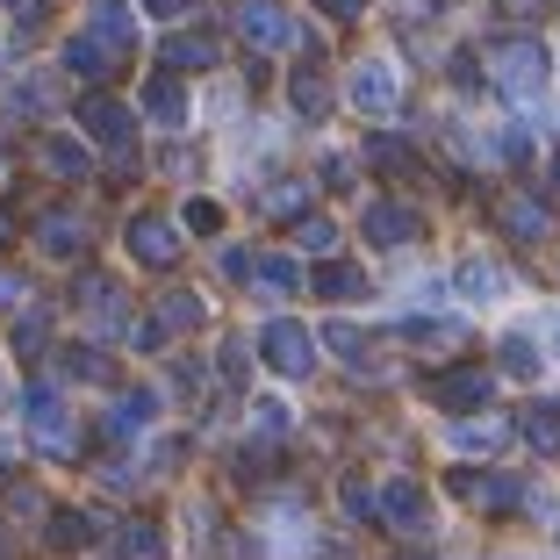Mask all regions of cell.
I'll return each mask as SVG.
<instances>
[{"label": "cell", "mask_w": 560, "mask_h": 560, "mask_svg": "<svg viewBox=\"0 0 560 560\" xmlns=\"http://www.w3.org/2000/svg\"><path fill=\"white\" fill-rule=\"evenodd\" d=\"M489 72L517 108H532V101L546 94V80H553V58H546V44H532V36H511V44L489 50Z\"/></svg>", "instance_id": "1"}, {"label": "cell", "mask_w": 560, "mask_h": 560, "mask_svg": "<svg viewBox=\"0 0 560 560\" xmlns=\"http://www.w3.org/2000/svg\"><path fill=\"white\" fill-rule=\"evenodd\" d=\"M237 30H245L252 50H295V44H316L310 30H295V15H288L280 0H245V8H237Z\"/></svg>", "instance_id": "2"}, {"label": "cell", "mask_w": 560, "mask_h": 560, "mask_svg": "<svg viewBox=\"0 0 560 560\" xmlns=\"http://www.w3.org/2000/svg\"><path fill=\"white\" fill-rule=\"evenodd\" d=\"M259 346H266V360H273V374H288V381H310L316 374V338L302 324H288V316L259 330Z\"/></svg>", "instance_id": "3"}, {"label": "cell", "mask_w": 560, "mask_h": 560, "mask_svg": "<svg viewBox=\"0 0 560 560\" xmlns=\"http://www.w3.org/2000/svg\"><path fill=\"white\" fill-rule=\"evenodd\" d=\"M22 410H30L36 445H44V453H58V460H72V410L58 402V388H44V381H36L30 396H22Z\"/></svg>", "instance_id": "4"}, {"label": "cell", "mask_w": 560, "mask_h": 560, "mask_svg": "<svg viewBox=\"0 0 560 560\" xmlns=\"http://www.w3.org/2000/svg\"><path fill=\"white\" fill-rule=\"evenodd\" d=\"M396 101H402V80H396L388 58L352 66V108H360V116H396Z\"/></svg>", "instance_id": "5"}, {"label": "cell", "mask_w": 560, "mask_h": 560, "mask_svg": "<svg viewBox=\"0 0 560 560\" xmlns=\"http://www.w3.org/2000/svg\"><path fill=\"white\" fill-rule=\"evenodd\" d=\"M453 495H467V503H481V511H525V481L511 475H453Z\"/></svg>", "instance_id": "6"}, {"label": "cell", "mask_w": 560, "mask_h": 560, "mask_svg": "<svg viewBox=\"0 0 560 560\" xmlns=\"http://www.w3.org/2000/svg\"><path fill=\"white\" fill-rule=\"evenodd\" d=\"M381 517L396 532H431V495H424V481H388L381 489Z\"/></svg>", "instance_id": "7"}, {"label": "cell", "mask_w": 560, "mask_h": 560, "mask_svg": "<svg viewBox=\"0 0 560 560\" xmlns=\"http://www.w3.org/2000/svg\"><path fill=\"white\" fill-rule=\"evenodd\" d=\"M130 252L144 266H173V252H180V223H165V215H130Z\"/></svg>", "instance_id": "8"}, {"label": "cell", "mask_w": 560, "mask_h": 560, "mask_svg": "<svg viewBox=\"0 0 560 560\" xmlns=\"http://www.w3.org/2000/svg\"><path fill=\"white\" fill-rule=\"evenodd\" d=\"M431 396L453 402V410H481V402L495 396V374H489V366H453V374H445Z\"/></svg>", "instance_id": "9"}, {"label": "cell", "mask_w": 560, "mask_h": 560, "mask_svg": "<svg viewBox=\"0 0 560 560\" xmlns=\"http://www.w3.org/2000/svg\"><path fill=\"white\" fill-rule=\"evenodd\" d=\"M252 295H266V302H288V295H302V259H288V252H259Z\"/></svg>", "instance_id": "10"}, {"label": "cell", "mask_w": 560, "mask_h": 560, "mask_svg": "<svg viewBox=\"0 0 560 560\" xmlns=\"http://www.w3.org/2000/svg\"><path fill=\"white\" fill-rule=\"evenodd\" d=\"M453 288H460V302H475V310H489V302L511 295V280H503L495 259H460V280H453Z\"/></svg>", "instance_id": "11"}, {"label": "cell", "mask_w": 560, "mask_h": 560, "mask_svg": "<svg viewBox=\"0 0 560 560\" xmlns=\"http://www.w3.org/2000/svg\"><path fill=\"white\" fill-rule=\"evenodd\" d=\"M144 116L159 122V130H180V122H187V86L173 80V72L144 80Z\"/></svg>", "instance_id": "12"}, {"label": "cell", "mask_w": 560, "mask_h": 560, "mask_svg": "<svg viewBox=\"0 0 560 560\" xmlns=\"http://www.w3.org/2000/svg\"><path fill=\"white\" fill-rule=\"evenodd\" d=\"M151 417H159V396H151V388H130V396H116V410L101 417V431H108V439H137Z\"/></svg>", "instance_id": "13"}, {"label": "cell", "mask_w": 560, "mask_h": 560, "mask_svg": "<svg viewBox=\"0 0 560 560\" xmlns=\"http://www.w3.org/2000/svg\"><path fill=\"white\" fill-rule=\"evenodd\" d=\"M86 22H94V36L108 50L137 44V15H130V0H86Z\"/></svg>", "instance_id": "14"}, {"label": "cell", "mask_w": 560, "mask_h": 560, "mask_svg": "<svg viewBox=\"0 0 560 560\" xmlns=\"http://www.w3.org/2000/svg\"><path fill=\"white\" fill-rule=\"evenodd\" d=\"M80 122H86V137H101V144H130V108H122V101H108V94L86 101Z\"/></svg>", "instance_id": "15"}, {"label": "cell", "mask_w": 560, "mask_h": 560, "mask_svg": "<svg viewBox=\"0 0 560 560\" xmlns=\"http://www.w3.org/2000/svg\"><path fill=\"white\" fill-rule=\"evenodd\" d=\"M366 237L396 252V245H410V237H417V215L396 209V201H374V209H366Z\"/></svg>", "instance_id": "16"}, {"label": "cell", "mask_w": 560, "mask_h": 560, "mask_svg": "<svg viewBox=\"0 0 560 560\" xmlns=\"http://www.w3.org/2000/svg\"><path fill=\"white\" fill-rule=\"evenodd\" d=\"M36 237H44V252H58V259H72V252H86V223L66 209H50L44 223H36Z\"/></svg>", "instance_id": "17"}, {"label": "cell", "mask_w": 560, "mask_h": 560, "mask_svg": "<svg viewBox=\"0 0 560 560\" xmlns=\"http://www.w3.org/2000/svg\"><path fill=\"white\" fill-rule=\"evenodd\" d=\"M36 159H44L50 180H80V173H86V144H80V137H44Z\"/></svg>", "instance_id": "18"}, {"label": "cell", "mask_w": 560, "mask_h": 560, "mask_svg": "<svg viewBox=\"0 0 560 560\" xmlns=\"http://www.w3.org/2000/svg\"><path fill=\"white\" fill-rule=\"evenodd\" d=\"M116 553L122 560H165V532L151 525V517H130V525L116 532Z\"/></svg>", "instance_id": "19"}, {"label": "cell", "mask_w": 560, "mask_h": 560, "mask_svg": "<svg viewBox=\"0 0 560 560\" xmlns=\"http://www.w3.org/2000/svg\"><path fill=\"white\" fill-rule=\"evenodd\" d=\"M108 58H116V50L101 44L94 30H86V36H72V44H66V72H80V80H101V72H108Z\"/></svg>", "instance_id": "20"}, {"label": "cell", "mask_w": 560, "mask_h": 560, "mask_svg": "<svg viewBox=\"0 0 560 560\" xmlns=\"http://www.w3.org/2000/svg\"><path fill=\"white\" fill-rule=\"evenodd\" d=\"M495 366H503L511 381H532V374H539V346H532L525 330H503V352H495Z\"/></svg>", "instance_id": "21"}, {"label": "cell", "mask_w": 560, "mask_h": 560, "mask_svg": "<svg viewBox=\"0 0 560 560\" xmlns=\"http://www.w3.org/2000/svg\"><path fill=\"white\" fill-rule=\"evenodd\" d=\"M44 539H50V553H80V546L94 539V517H86V511H58Z\"/></svg>", "instance_id": "22"}, {"label": "cell", "mask_w": 560, "mask_h": 560, "mask_svg": "<svg viewBox=\"0 0 560 560\" xmlns=\"http://www.w3.org/2000/svg\"><path fill=\"white\" fill-rule=\"evenodd\" d=\"M201 66H215L209 36H173V44H165V72H201Z\"/></svg>", "instance_id": "23"}, {"label": "cell", "mask_w": 560, "mask_h": 560, "mask_svg": "<svg viewBox=\"0 0 560 560\" xmlns=\"http://www.w3.org/2000/svg\"><path fill=\"white\" fill-rule=\"evenodd\" d=\"M503 223H511V237H525V245H539V237L553 231V223H546V209H539V201H525V195L503 209Z\"/></svg>", "instance_id": "24"}, {"label": "cell", "mask_w": 560, "mask_h": 560, "mask_svg": "<svg viewBox=\"0 0 560 560\" xmlns=\"http://www.w3.org/2000/svg\"><path fill=\"white\" fill-rule=\"evenodd\" d=\"M288 101H295V116H302V122H324V108H330V94H324V80H316V72H295Z\"/></svg>", "instance_id": "25"}, {"label": "cell", "mask_w": 560, "mask_h": 560, "mask_svg": "<svg viewBox=\"0 0 560 560\" xmlns=\"http://www.w3.org/2000/svg\"><path fill=\"white\" fill-rule=\"evenodd\" d=\"M201 324V295H187V288H173V295L159 302V330H195Z\"/></svg>", "instance_id": "26"}, {"label": "cell", "mask_w": 560, "mask_h": 560, "mask_svg": "<svg viewBox=\"0 0 560 560\" xmlns=\"http://www.w3.org/2000/svg\"><path fill=\"white\" fill-rule=\"evenodd\" d=\"M503 439H511V424H495V417H481V424H460V431H453V445H460V453H495Z\"/></svg>", "instance_id": "27"}, {"label": "cell", "mask_w": 560, "mask_h": 560, "mask_svg": "<svg viewBox=\"0 0 560 560\" xmlns=\"http://www.w3.org/2000/svg\"><path fill=\"white\" fill-rule=\"evenodd\" d=\"M525 439L539 445V453H560V402H539V410L525 417Z\"/></svg>", "instance_id": "28"}, {"label": "cell", "mask_w": 560, "mask_h": 560, "mask_svg": "<svg viewBox=\"0 0 560 560\" xmlns=\"http://www.w3.org/2000/svg\"><path fill=\"white\" fill-rule=\"evenodd\" d=\"M330 302H352V295H366V273L360 266H324V280H316Z\"/></svg>", "instance_id": "29"}, {"label": "cell", "mask_w": 560, "mask_h": 560, "mask_svg": "<svg viewBox=\"0 0 560 560\" xmlns=\"http://www.w3.org/2000/svg\"><path fill=\"white\" fill-rule=\"evenodd\" d=\"M223 381H231V388H245V381H252V346H245V338L223 346Z\"/></svg>", "instance_id": "30"}, {"label": "cell", "mask_w": 560, "mask_h": 560, "mask_svg": "<svg viewBox=\"0 0 560 560\" xmlns=\"http://www.w3.org/2000/svg\"><path fill=\"white\" fill-rule=\"evenodd\" d=\"M66 374H80V381H108V360H101L94 346H72V352H66Z\"/></svg>", "instance_id": "31"}, {"label": "cell", "mask_w": 560, "mask_h": 560, "mask_svg": "<svg viewBox=\"0 0 560 560\" xmlns=\"http://www.w3.org/2000/svg\"><path fill=\"white\" fill-rule=\"evenodd\" d=\"M187 231H195V237H215V231H223V209H215V201H187Z\"/></svg>", "instance_id": "32"}, {"label": "cell", "mask_w": 560, "mask_h": 560, "mask_svg": "<svg viewBox=\"0 0 560 560\" xmlns=\"http://www.w3.org/2000/svg\"><path fill=\"white\" fill-rule=\"evenodd\" d=\"M346 517H360V525H374V517H381V503H374L366 481H346Z\"/></svg>", "instance_id": "33"}, {"label": "cell", "mask_w": 560, "mask_h": 560, "mask_svg": "<svg viewBox=\"0 0 560 560\" xmlns=\"http://www.w3.org/2000/svg\"><path fill=\"white\" fill-rule=\"evenodd\" d=\"M338 245V231H330L324 215H310V223H302V252H330Z\"/></svg>", "instance_id": "34"}, {"label": "cell", "mask_w": 560, "mask_h": 560, "mask_svg": "<svg viewBox=\"0 0 560 560\" xmlns=\"http://www.w3.org/2000/svg\"><path fill=\"white\" fill-rule=\"evenodd\" d=\"M330 352H346V360H360V352H366V338H360V330H346V324H330Z\"/></svg>", "instance_id": "35"}, {"label": "cell", "mask_w": 560, "mask_h": 560, "mask_svg": "<svg viewBox=\"0 0 560 560\" xmlns=\"http://www.w3.org/2000/svg\"><path fill=\"white\" fill-rule=\"evenodd\" d=\"M374 165H410V144H402V137H381V144H374Z\"/></svg>", "instance_id": "36"}, {"label": "cell", "mask_w": 560, "mask_h": 560, "mask_svg": "<svg viewBox=\"0 0 560 560\" xmlns=\"http://www.w3.org/2000/svg\"><path fill=\"white\" fill-rule=\"evenodd\" d=\"M316 8H324V15H338V22H352L366 8V0H316Z\"/></svg>", "instance_id": "37"}, {"label": "cell", "mask_w": 560, "mask_h": 560, "mask_svg": "<svg viewBox=\"0 0 560 560\" xmlns=\"http://www.w3.org/2000/svg\"><path fill=\"white\" fill-rule=\"evenodd\" d=\"M22 302V273H0V310H15Z\"/></svg>", "instance_id": "38"}, {"label": "cell", "mask_w": 560, "mask_h": 560, "mask_svg": "<svg viewBox=\"0 0 560 560\" xmlns=\"http://www.w3.org/2000/svg\"><path fill=\"white\" fill-rule=\"evenodd\" d=\"M144 8H151V15H180L187 0H144Z\"/></svg>", "instance_id": "39"}, {"label": "cell", "mask_w": 560, "mask_h": 560, "mask_svg": "<svg viewBox=\"0 0 560 560\" xmlns=\"http://www.w3.org/2000/svg\"><path fill=\"white\" fill-rule=\"evenodd\" d=\"M8 237H15V223H8V209H0V245H8Z\"/></svg>", "instance_id": "40"}, {"label": "cell", "mask_w": 560, "mask_h": 560, "mask_svg": "<svg viewBox=\"0 0 560 560\" xmlns=\"http://www.w3.org/2000/svg\"><path fill=\"white\" fill-rule=\"evenodd\" d=\"M0 402H8V374H0Z\"/></svg>", "instance_id": "41"}, {"label": "cell", "mask_w": 560, "mask_h": 560, "mask_svg": "<svg viewBox=\"0 0 560 560\" xmlns=\"http://www.w3.org/2000/svg\"><path fill=\"white\" fill-rule=\"evenodd\" d=\"M553 352H560V324H553Z\"/></svg>", "instance_id": "42"}, {"label": "cell", "mask_w": 560, "mask_h": 560, "mask_svg": "<svg viewBox=\"0 0 560 560\" xmlns=\"http://www.w3.org/2000/svg\"><path fill=\"white\" fill-rule=\"evenodd\" d=\"M8 8H30V0H8Z\"/></svg>", "instance_id": "43"}]
</instances>
